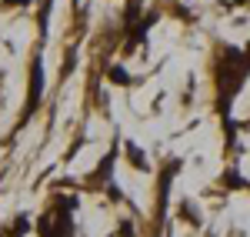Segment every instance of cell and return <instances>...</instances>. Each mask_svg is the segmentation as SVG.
I'll return each instance as SVG.
<instances>
[{"instance_id":"cell-2","label":"cell","mask_w":250,"mask_h":237,"mask_svg":"<svg viewBox=\"0 0 250 237\" xmlns=\"http://www.w3.org/2000/svg\"><path fill=\"white\" fill-rule=\"evenodd\" d=\"M40 97H43V67H40V57H37V60H34V67H30V90H27V107H23L20 124L40 107Z\"/></svg>"},{"instance_id":"cell-5","label":"cell","mask_w":250,"mask_h":237,"mask_svg":"<svg viewBox=\"0 0 250 237\" xmlns=\"http://www.w3.org/2000/svg\"><path fill=\"white\" fill-rule=\"evenodd\" d=\"M120 237H134V231H130V224H120Z\"/></svg>"},{"instance_id":"cell-1","label":"cell","mask_w":250,"mask_h":237,"mask_svg":"<svg viewBox=\"0 0 250 237\" xmlns=\"http://www.w3.org/2000/svg\"><path fill=\"white\" fill-rule=\"evenodd\" d=\"M250 74V54L237 50L233 43L220 47V64H217V87H220V114H230L233 97L240 90V84Z\"/></svg>"},{"instance_id":"cell-3","label":"cell","mask_w":250,"mask_h":237,"mask_svg":"<svg viewBox=\"0 0 250 237\" xmlns=\"http://www.w3.org/2000/svg\"><path fill=\"white\" fill-rule=\"evenodd\" d=\"M127 157H130V164H134L137 171H150V160H147V154L137 144H127Z\"/></svg>"},{"instance_id":"cell-4","label":"cell","mask_w":250,"mask_h":237,"mask_svg":"<svg viewBox=\"0 0 250 237\" xmlns=\"http://www.w3.org/2000/svg\"><path fill=\"white\" fill-rule=\"evenodd\" d=\"M107 77L114 80V84H130V77H127V70H124V67H110V74H107Z\"/></svg>"}]
</instances>
